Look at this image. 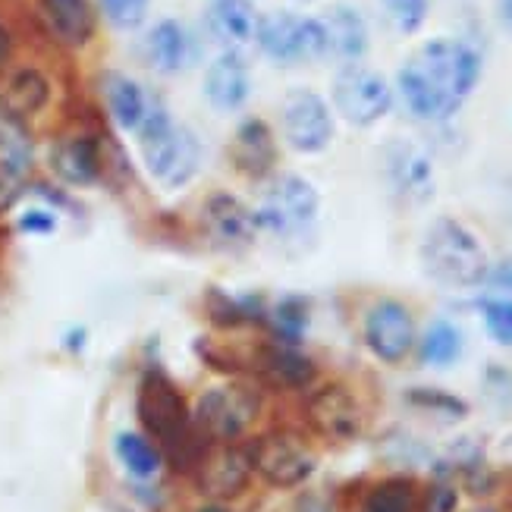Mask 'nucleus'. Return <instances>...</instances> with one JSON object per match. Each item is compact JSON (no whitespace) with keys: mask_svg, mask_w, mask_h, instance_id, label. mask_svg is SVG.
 <instances>
[{"mask_svg":"<svg viewBox=\"0 0 512 512\" xmlns=\"http://www.w3.org/2000/svg\"><path fill=\"white\" fill-rule=\"evenodd\" d=\"M10 54H13V35H10V29L4 26V22H0V66L10 60Z\"/></svg>","mask_w":512,"mask_h":512,"instance_id":"4c0bfd02","label":"nucleus"},{"mask_svg":"<svg viewBox=\"0 0 512 512\" xmlns=\"http://www.w3.org/2000/svg\"><path fill=\"white\" fill-rule=\"evenodd\" d=\"M54 227H57V220H54L51 211H38L35 208V211H26L19 217V230L22 233H38L41 236V233H51Z\"/></svg>","mask_w":512,"mask_h":512,"instance_id":"c9c22d12","label":"nucleus"},{"mask_svg":"<svg viewBox=\"0 0 512 512\" xmlns=\"http://www.w3.org/2000/svg\"><path fill=\"white\" fill-rule=\"evenodd\" d=\"M252 95V73L249 63L236 51H224L211 60L205 73V101L220 110V114H233Z\"/></svg>","mask_w":512,"mask_h":512,"instance_id":"4468645a","label":"nucleus"},{"mask_svg":"<svg viewBox=\"0 0 512 512\" xmlns=\"http://www.w3.org/2000/svg\"><path fill=\"white\" fill-rule=\"evenodd\" d=\"M104 101H107V110H110V117H114V123L126 132H136L151 107V98L145 95V88L123 73L104 76Z\"/></svg>","mask_w":512,"mask_h":512,"instance_id":"4be33fe9","label":"nucleus"},{"mask_svg":"<svg viewBox=\"0 0 512 512\" xmlns=\"http://www.w3.org/2000/svg\"><path fill=\"white\" fill-rule=\"evenodd\" d=\"M484 283H494V286H503V289H512V264H500V267H491V274H487Z\"/></svg>","mask_w":512,"mask_h":512,"instance_id":"e433bc0d","label":"nucleus"},{"mask_svg":"<svg viewBox=\"0 0 512 512\" xmlns=\"http://www.w3.org/2000/svg\"><path fill=\"white\" fill-rule=\"evenodd\" d=\"M365 343L387 365H399L403 359H409V352L415 349L412 311L396 299L371 305V311L365 315Z\"/></svg>","mask_w":512,"mask_h":512,"instance_id":"9b49d317","label":"nucleus"},{"mask_svg":"<svg viewBox=\"0 0 512 512\" xmlns=\"http://www.w3.org/2000/svg\"><path fill=\"white\" fill-rule=\"evenodd\" d=\"M252 469L271 487H299L318 469V459L311 447L289 431H271L249 443Z\"/></svg>","mask_w":512,"mask_h":512,"instance_id":"6e6552de","label":"nucleus"},{"mask_svg":"<svg viewBox=\"0 0 512 512\" xmlns=\"http://www.w3.org/2000/svg\"><path fill=\"white\" fill-rule=\"evenodd\" d=\"M321 29H324V44H327V57L349 63H359L368 51V26L359 10L352 7H330L321 16Z\"/></svg>","mask_w":512,"mask_h":512,"instance_id":"6ab92c4d","label":"nucleus"},{"mask_svg":"<svg viewBox=\"0 0 512 512\" xmlns=\"http://www.w3.org/2000/svg\"><path fill=\"white\" fill-rule=\"evenodd\" d=\"M321 211V195L299 173H283L267 183L261 202L255 208L258 230L277 236H296L315 224Z\"/></svg>","mask_w":512,"mask_h":512,"instance_id":"20e7f679","label":"nucleus"},{"mask_svg":"<svg viewBox=\"0 0 512 512\" xmlns=\"http://www.w3.org/2000/svg\"><path fill=\"white\" fill-rule=\"evenodd\" d=\"M195 57L192 35L180 19H161L154 22L145 35V60L154 73L161 76H176L183 73Z\"/></svg>","mask_w":512,"mask_h":512,"instance_id":"f3484780","label":"nucleus"},{"mask_svg":"<svg viewBox=\"0 0 512 512\" xmlns=\"http://www.w3.org/2000/svg\"><path fill=\"white\" fill-rule=\"evenodd\" d=\"M412 403L418 406H428V409H440V412H447V415H465V406L459 403L456 396H447V393H440V390H412Z\"/></svg>","mask_w":512,"mask_h":512,"instance_id":"f704fd0d","label":"nucleus"},{"mask_svg":"<svg viewBox=\"0 0 512 512\" xmlns=\"http://www.w3.org/2000/svg\"><path fill=\"white\" fill-rule=\"evenodd\" d=\"M274 321H277V330H280V337L283 343L293 346L299 337H302V330H305V302L302 299H286L277 305L274 311Z\"/></svg>","mask_w":512,"mask_h":512,"instance_id":"473e14b6","label":"nucleus"},{"mask_svg":"<svg viewBox=\"0 0 512 512\" xmlns=\"http://www.w3.org/2000/svg\"><path fill=\"white\" fill-rule=\"evenodd\" d=\"M456 503H459L456 487L447 481H437L428 487L425 500H421V512H456Z\"/></svg>","mask_w":512,"mask_h":512,"instance_id":"72a5a7b5","label":"nucleus"},{"mask_svg":"<svg viewBox=\"0 0 512 512\" xmlns=\"http://www.w3.org/2000/svg\"><path fill=\"white\" fill-rule=\"evenodd\" d=\"M252 475H255L252 453L249 447H239V443H217V447L198 462V487H202L214 503L239 497L249 487Z\"/></svg>","mask_w":512,"mask_h":512,"instance_id":"f8f14e48","label":"nucleus"},{"mask_svg":"<svg viewBox=\"0 0 512 512\" xmlns=\"http://www.w3.org/2000/svg\"><path fill=\"white\" fill-rule=\"evenodd\" d=\"M98 4H101V13L107 16L110 26L132 32L145 22L151 0H98Z\"/></svg>","mask_w":512,"mask_h":512,"instance_id":"c756f323","label":"nucleus"},{"mask_svg":"<svg viewBox=\"0 0 512 512\" xmlns=\"http://www.w3.org/2000/svg\"><path fill=\"white\" fill-rule=\"evenodd\" d=\"M255 41H258V48L280 66H296V63H311V60L327 57L321 19L289 13V10L261 16Z\"/></svg>","mask_w":512,"mask_h":512,"instance_id":"39448f33","label":"nucleus"},{"mask_svg":"<svg viewBox=\"0 0 512 512\" xmlns=\"http://www.w3.org/2000/svg\"><path fill=\"white\" fill-rule=\"evenodd\" d=\"M500 22H503V29L512 35V0H500Z\"/></svg>","mask_w":512,"mask_h":512,"instance_id":"58836bf2","label":"nucleus"},{"mask_svg":"<svg viewBox=\"0 0 512 512\" xmlns=\"http://www.w3.org/2000/svg\"><path fill=\"white\" fill-rule=\"evenodd\" d=\"M387 180L393 192L406 202H428L434 195V170L431 161L415 145L399 142L387 151Z\"/></svg>","mask_w":512,"mask_h":512,"instance_id":"a211bd4d","label":"nucleus"},{"mask_svg":"<svg viewBox=\"0 0 512 512\" xmlns=\"http://www.w3.org/2000/svg\"><path fill=\"white\" fill-rule=\"evenodd\" d=\"M299 4H308V0H299Z\"/></svg>","mask_w":512,"mask_h":512,"instance_id":"37998d69","label":"nucleus"},{"mask_svg":"<svg viewBox=\"0 0 512 512\" xmlns=\"http://www.w3.org/2000/svg\"><path fill=\"white\" fill-rule=\"evenodd\" d=\"M26 173H29V161H19V158H0V214L10 211L22 189H26Z\"/></svg>","mask_w":512,"mask_h":512,"instance_id":"7c9ffc66","label":"nucleus"},{"mask_svg":"<svg viewBox=\"0 0 512 512\" xmlns=\"http://www.w3.org/2000/svg\"><path fill=\"white\" fill-rule=\"evenodd\" d=\"M381 4L399 35H415L428 19V0H381Z\"/></svg>","mask_w":512,"mask_h":512,"instance_id":"c85d7f7f","label":"nucleus"},{"mask_svg":"<svg viewBox=\"0 0 512 512\" xmlns=\"http://www.w3.org/2000/svg\"><path fill=\"white\" fill-rule=\"evenodd\" d=\"M421 264H425V274L431 280L456 289L481 286L487 274H491V261H487V252L478 236L465 230L453 217H440L425 233Z\"/></svg>","mask_w":512,"mask_h":512,"instance_id":"7ed1b4c3","label":"nucleus"},{"mask_svg":"<svg viewBox=\"0 0 512 512\" xmlns=\"http://www.w3.org/2000/svg\"><path fill=\"white\" fill-rule=\"evenodd\" d=\"M208 32L217 44H224V51L242 54V48L258 38L261 16L252 0H208Z\"/></svg>","mask_w":512,"mask_h":512,"instance_id":"2eb2a0df","label":"nucleus"},{"mask_svg":"<svg viewBox=\"0 0 512 512\" xmlns=\"http://www.w3.org/2000/svg\"><path fill=\"white\" fill-rule=\"evenodd\" d=\"M305 415H308V425L321 437L337 440V443L352 440L362 431V409L355 403V396L340 384H327L311 393L305 403Z\"/></svg>","mask_w":512,"mask_h":512,"instance_id":"ddd939ff","label":"nucleus"},{"mask_svg":"<svg viewBox=\"0 0 512 512\" xmlns=\"http://www.w3.org/2000/svg\"><path fill=\"white\" fill-rule=\"evenodd\" d=\"M280 129L286 145L299 154H321L333 142V110L330 104L308 88H296L283 98L280 107Z\"/></svg>","mask_w":512,"mask_h":512,"instance_id":"1a4fd4ad","label":"nucleus"},{"mask_svg":"<svg viewBox=\"0 0 512 512\" xmlns=\"http://www.w3.org/2000/svg\"><path fill=\"white\" fill-rule=\"evenodd\" d=\"M469 512H497L494 506H475V509H469Z\"/></svg>","mask_w":512,"mask_h":512,"instance_id":"a19ab883","label":"nucleus"},{"mask_svg":"<svg viewBox=\"0 0 512 512\" xmlns=\"http://www.w3.org/2000/svg\"><path fill=\"white\" fill-rule=\"evenodd\" d=\"M4 120H7V110H4V101H0V126H4Z\"/></svg>","mask_w":512,"mask_h":512,"instance_id":"79ce46f5","label":"nucleus"},{"mask_svg":"<svg viewBox=\"0 0 512 512\" xmlns=\"http://www.w3.org/2000/svg\"><path fill=\"white\" fill-rule=\"evenodd\" d=\"M136 139L148 173L164 189H183L186 183L195 180L205 158L202 142H198L192 129L176 123L161 107V101H151L142 126L136 129Z\"/></svg>","mask_w":512,"mask_h":512,"instance_id":"f03ea898","label":"nucleus"},{"mask_svg":"<svg viewBox=\"0 0 512 512\" xmlns=\"http://www.w3.org/2000/svg\"><path fill=\"white\" fill-rule=\"evenodd\" d=\"M51 35L66 48H82L95 35V10L88 0H38Z\"/></svg>","mask_w":512,"mask_h":512,"instance_id":"aec40b11","label":"nucleus"},{"mask_svg":"<svg viewBox=\"0 0 512 512\" xmlns=\"http://www.w3.org/2000/svg\"><path fill=\"white\" fill-rule=\"evenodd\" d=\"M359 512H415V491L409 481H384L365 497Z\"/></svg>","mask_w":512,"mask_h":512,"instance_id":"cd10ccee","label":"nucleus"},{"mask_svg":"<svg viewBox=\"0 0 512 512\" xmlns=\"http://www.w3.org/2000/svg\"><path fill=\"white\" fill-rule=\"evenodd\" d=\"M198 512H230V509H224V506H220V503H208V506H202V509H198Z\"/></svg>","mask_w":512,"mask_h":512,"instance_id":"ea45409f","label":"nucleus"},{"mask_svg":"<svg viewBox=\"0 0 512 512\" xmlns=\"http://www.w3.org/2000/svg\"><path fill=\"white\" fill-rule=\"evenodd\" d=\"M233 161L242 173H249V176H264L267 170H271L277 161L271 126H267L264 120H255V117L242 123L236 129V139H233Z\"/></svg>","mask_w":512,"mask_h":512,"instance_id":"5701e85b","label":"nucleus"},{"mask_svg":"<svg viewBox=\"0 0 512 512\" xmlns=\"http://www.w3.org/2000/svg\"><path fill=\"white\" fill-rule=\"evenodd\" d=\"M481 82V54L456 38H434L403 63L396 88L409 114L425 123H443L472 98Z\"/></svg>","mask_w":512,"mask_h":512,"instance_id":"f257e3e1","label":"nucleus"},{"mask_svg":"<svg viewBox=\"0 0 512 512\" xmlns=\"http://www.w3.org/2000/svg\"><path fill=\"white\" fill-rule=\"evenodd\" d=\"M261 371H264L267 381H271L274 387H283V390H302L315 381V365H311V359H305V355L289 343L267 349Z\"/></svg>","mask_w":512,"mask_h":512,"instance_id":"393cba45","label":"nucleus"},{"mask_svg":"<svg viewBox=\"0 0 512 512\" xmlns=\"http://www.w3.org/2000/svg\"><path fill=\"white\" fill-rule=\"evenodd\" d=\"M139 415L145 421V428L158 437L167 447L180 450L189 437V412L180 393L173 390V384L161 374H148L139 387Z\"/></svg>","mask_w":512,"mask_h":512,"instance_id":"9d476101","label":"nucleus"},{"mask_svg":"<svg viewBox=\"0 0 512 512\" xmlns=\"http://www.w3.org/2000/svg\"><path fill=\"white\" fill-rule=\"evenodd\" d=\"M51 167L63 183L70 186H88L98 180L101 173V151L98 142L88 136H73L54 145Z\"/></svg>","mask_w":512,"mask_h":512,"instance_id":"412c9836","label":"nucleus"},{"mask_svg":"<svg viewBox=\"0 0 512 512\" xmlns=\"http://www.w3.org/2000/svg\"><path fill=\"white\" fill-rule=\"evenodd\" d=\"M333 107L349 126H374L381 123L393 107V88L390 82L368 70V66L349 63L333 79Z\"/></svg>","mask_w":512,"mask_h":512,"instance_id":"0eeeda50","label":"nucleus"},{"mask_svg":"<svg viewBox=\"0 0 512 512\" xmlns=\"http://www.w3.org/2000/svg\"><path fill=\"white\" fill-rule=\"evenodd\" d=\"M117 456L123 462V469L132 478H139V481H148V478H154V475L161 472V453H158V447H154L148 437L136 434V431H123L117 437Z\"/></svg>","mask_w":512,"mask_h":512,"instance_id":"a878e982","label":"nucleus"},{"mask_svg":"<svg viewBox=\"0 0 512 512\" xmlns=\"http://www.w3.org/2000/svg\"><path fill=\"white\" fill-rule=\"evenodd\" d=\"M481 311L491 340H497L500 346H512V299H487Z\"/></svg>","mask_w":512,"mask_h":512,"instance_id":"2f4dec72","label":"nucleus"},{"mask_svg":"<svg viewBox=\"0 0 512 512\" xmlns=\"http://www.w3.org/2000/svg\"><path fill=\"white\" fill-rule=\"evenodd\" d=\"M202 220H205L208 236L217 242H227V246H246V242H252L261 233L255 220V208L239 202L230 192L211 195L202 208Z\"/></svg>","mask_w":512,"mask_h":512,"instance_id":"dca6fc26","label":"nucleus"},{"mask_svg":"<svg viewBox=\"0 0 512 512\" xmlns=\"http://www.w3.org/2000/svg\"><path fill=\"white\" fill-rule=\"evenodd\" d=\"M462 355V333L450 321H437L428 327L425 340H421V362L447 368Z\"/></svg>","mask_w":512,"mask_h":512,"instance_id":"bb28decb","label":"nucleus"},{"mask_svg":"<svg viewBox=\"0 0 512 512\" xmlns=\"http://www.w3.org/2000/svg\"><path fill=\"white\" fill-rule=\"evenodd\" d=\"M48 98H51V82L38 70H32V66H26V70H16L10 76L7 92H4V110L13 120H26V117H35L38 110H44Z\"/></svg>","mask_w":512,"mask_h":512,"instance_id":"b1692460","label":"nucleus"},{"mask_svg":"<svg viewBox=\"0 0 512 512\" xmlns=\"http://www.w3.org/2000/svg\"><path fill=\"white\" fill-rule=\"evenodd\" d=\"M261 415V396L246 384L211 387L195 406V425L217 443H239Z\"/></svg>","mask_w":512,"mask_h":512,"instance_id":"423d86ee","label":"nucleus"}]
</instances>
